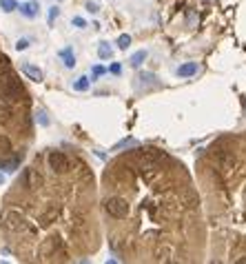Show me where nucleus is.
<instances>
[{"instance_id": "1", "label": "nucleus", "mask_w": 246, "mask_h": 264, "mask_svg": "<svg viewBox=\"0 0 246 264\" xmlns=\"http://www.w3.org/2000/svg\"><path fill=\"white\" fill-rule=\"evenodd\" d=\"M102 211L115 255L129 262H198L202 217L189 171L160 149H133L107 164Z\"/></svg>"}, {"instance_id": "2", "label": "nucleus", "mask_w": 246, "mask_h": 264, "mask_svg": "<svg viewBox=\"0 0 246 264\" xmlns=\"http://www.w3.org/2000/svg\"><path fill=\"white\" fill-rule=\"evenodd\" d=\"M0 229L29 262H69L95 251V182L89 164L49 149L20 173L2 206Z\"/></svg>"}, {"instance_id": "3", "label": "nucleus", "mask_w": 246, "mask_h": 264, "mask_svg": "<svg viewBox=\"0 0 246 264\" xmlns=\"http://www.w3.org/2000/svg\"><path fill=\"white\" fill-rule=\"evenodd\" d=\"M215 262H246V136L220 138L200 162Z\"/></svg>"}, {"instance_id": "4", "label": "nucleus", "mask_w": 246, "mask_h": 264, "mask_svg": "<svg viewBox=\"0 0 246 264\" xmlns=\"http://www.w3.org/2000/svg\"><path fill=\"white\" fill-rule=\"evenodd\" d=\"M198 74V64L195 62H186V64H180L178 67V76L180 78H191V76Z\"/></svg>"}, {"instance_id": "5", "label": "nucleus", "mask_w": 246, "mask_h": 264, "mask_svg": "<svg viewBox=\"0 0 246 264\" xmlns=\"http://www.w3.org/2000/svg\"><path fill=\"white\" fill-rule=\"evenodd\" d=\"M18 9H20V14L25 18H36L38 16V5H36V2H25V5H18Z\"/></svg>"}, {"instance_id": "6", "label": "nucleus", "mask_w": 246, "mask_h": 264, "mask_svg": "<svg viewBox=\"0 0 246 264\" xmlns=\"http://www.w3.org/2000/svg\"><path fill=\"white\" fill-rule=\"evenodd\" d=\"M22 71H25V76H29L33 82H42V71L38 67H33V64H25Z\"/></svg>"}, {"instance_id": "7", "label": "nucleus", "mask_w": 246, "mask_h": 264, "mask_svg": "<svg viewBox=\"0 0 246 264\" xmlns=\"http://www.w3.org/2000/svg\"><path fill=\"white\" fill-rule=\"evenodd\" d=\"M60 58L64 60V64H67V69H74L76 67V58H74V49L71 47H64L62 51H60Z\"/></svg>"}, {"instance_id": "8", "label": "nucleus", "mask_w": 246, "mask_h": 264, "mask_svg": "<svg viewBox=\"0 0 246 264\" xmlns=\"http://www.w3.org/2000/svg\"><path fill=\"white\" fill-rule=\"evenodd\" d=\"M147 58H149V51H147V49H140V51H136V53H133L129 62H131V67L136 69V67H140V64L144 62V60H147Z\"/></svg>"}, {"instance_id": "9", "label": "nucleus", "mask_w": 246, "mask_h": 264, "mask_svg": "<svg viewBox=\"0 0 246 264\" xmlns=\"http://www.w3.org/2000/svg\"><path fill=\"white\" fill-rule=\"evenodd\" d=\"M98 56L102 60H109L111 56H113V49H111V45L109 43H100V47H98Z\"/></svg>"}, {"instance_id": "10", "label": "nucleus", "mask_w": 246, "mask_h": 264, "mask_svg": "<svg viewBox=\"0 0 246 264\" xmlns=\"http://www.w3.org/2000/svg\"><path fill=\"white\" fill-rule=\"evenodd\" d=\"M89 87H91V80L84 78V76H80V78L74 82V89L76 91H89Z\"/></svg>"}, {"instance_id": "11", "label": "nucleus", "mask_w": 246, "mask_h": 264, "mask_svg": "<svg viewBox=\"0 0 246 264\" xmlns=\"http://www.w3.org/2000/svg\"><path fill=\"white\" fill-rule=\"evenodd\" d=\"M0 9L2 11H14V9H18V2L16 0H0Z\"/></svg>"}, {"instance_id": "12", "label": "nucleus", "mask_w": 246, "mask_h": 264, "mask_svg": "<svg viewBox=\"0 0 246 264\" xmlns=\"http://www.w3.org/2000/svg\"><path fill=\"white\" fill-rule=\"evenodd\" d=\"M155 76H153V74H149V71H142V74H140V82H142V85H144V87H147V85H151V82H155Z\"/></svg>"}, {"instance_id": "13", "label": "nucleus", "mask_w": 246, "mask_h": 264, "mask_svg": "<svg viewBox=\"0 0 246 264\" xmlns=\"http://www.w3.org/2000/svg\"><path fill=\"white\" fill-rule=\"evenodd\" d=\"M129 45H131V36H129V33H122V36L118 38V47H120V49H129Z\"/></svg>"}, {"instance_id": "14", "label": "nucleus", "mask_w": 246, "mask_h": 264, "mask_svg": "<svg viewBox=\"0 0 246 264\" xmlns=\"http://www.w3.org/2000/svg\"><path fill=\"white\" fill-rule=\"evenodd\" d=\"M100 76H105V67H102V64H95V67L91 69V78H100Z\"/></svg>"}, {"instance_id": "15", "label": "nucleus", "mask_w": 246, "mask_h": 264, "mask_svg": "<svg viewBox=\"0 0 246 264\" xmlns=\"http://www.w3.org/2000/svg\"><path fill=\"white\" fill-rule=\"evenodd\" d=\"M58 14H60V7H51V9H49V25H53V20L58 18Z\"/></svg>"}, {"instance_id": "16", "label": "nucleus", "mask_w": 246, "mask_h": 264, "mask_svg": "<svg viewBox=\"0 0 246 264\" xmlns=\"http://www.w3.org/2000/svg\"><path fill=\"white\" fill-rule=\"evenodd\" d=\"M38 122H40L42 127H49V118H47L45 111H38Z\"/></svg>"}, {"instance_id": "17", "label": "nucleus", "mask_w": 246, "mask_h": 264, "mask_svg": "<svg viewBox=\"0 0 246 264\" xmlns=\"http://www.w3.org/2000/svg\"><path fill=\"white\" fill-rule=\"evenodd\" d=\"M71 22H74V27H78V29H84V27H87V20H84V18H80V16H76Z\"/></svg>"}, {"instance_id": "18", "label": "nucleus", "mask_w": 246, "mask_h": 264, "mask_svg": "<svg viewBox=\"0 0 246 264\" xmlns=\"http://www.w3.org/2000/svg\"><path fill=\"white\" fill-rule=\"evenodd\" d=\"M27 47H29V40H27V38H20V40L16 43V49H18V51H25Z\"/></svg>"}, {"instance_id": "19", "label": "nucleus", "mask_w": 246, "mask_h": 264, "mask_svg": "<svg viewBox=\"0 0 246 264\" xmlns=\"http://www.w3.org/2000/svg\"><path fill=\"white\" fill-rule=\"evenodd\" d=\"M109 71H111V74H113V76H120V74H122V67H120V62H113V64H111V69H109Z\"/></svg>"}, {"instance_id": "20", "label": "nucleus", "mask_w": 246, "mask_h": 264, "mask_svg": "<svg viewBox=\"0 0 246 264\" xmlns=\"http://www.w3.org/2000/svg\"><path fill=\"white\" fill-rule=\"evenodd\" d=\"M87 9H89L91 14H95V11H98V5H95V2H91V0H89V2H87Z\"/></svg>"}, {"instance_id": "21", "label": "nucleus", "mask_w": 246, "mask_h": 264, "mask_svg": "<svg viewBox=\"0 0 246 264\" xmlns=\"http://www.w3.org/2000/svg\"><path fill=\"white\" fill-rule=\"evenodd\" d=\"M2 182H5V175H2V173H0V185H2Z\"/></svg>"}, {"instance_id": "22", "label": "nucleus", "mask_w": 246, "mask_h": 264, "mask_svg": "<svg viewBox=\"0 0 246 264\" xmlns=\"http://www.w3.org/2000/svg\"><path fill=\"white\" fill-rule=\"evenodd\" d=\"M209 2H213V0H209Z\"/></svg>"}]
</instances>
